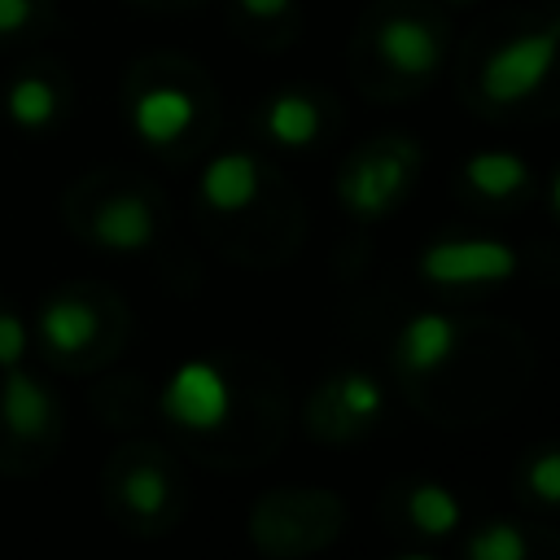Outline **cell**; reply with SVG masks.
Masks as SVG:
<instances>
[{"label":"cell","instance_id":"14","mask_svg":"<svg viewBox=\"0 0 560 560\" xmlns=\"http://www.w3.org/2000/svg\"><path fill=\"white\" fill-rule=\"evenodd\" d=\"M464 179H468V188H477L481 197H512V192H521L525 184H529V166L516 158V153H499V149H490V153H472L468 162H464Z\"/></svg>","mask_w":560,"mask_h":560},{"label":"cell","instance_id":"13","mask_svg":"<svg viewBox=\"0 0 560 560\" xmlns=\"http://www.w3.org/2000/svg\"><path fill=\"white\" fill-rule=\"evenodd\" d=\"M459 499L442 486V481H416L407 494V521L411 529H420L424 538H446L459 525Z\"/></svg>","mask_w":560,"mask_h":560},{"label":"cell","instance_id":"12","mask_svg":"<svg viewBox=\"0 0 560 560\" xmlns=\"http://www.w3.org/2000/svg\"><path fill=\"white\" fill-rule=\"evenodd\" d=\"M262 127L280 149H306L315 140V131H319V109H315V101L306 92H276L267 101Z\"/></svg>","mask_w":560,"mask_h":560},{"label":"cell","instance_id":"11","mask_svg":"<svg viewBox=\"0 0 560 560\" xmlns=\"http://www.w3.org/2000/svg\"><path fill=\"white\" fill-rule=\"evenodd\" d=\"M96 328H101L96 311H92L88 302L70 298V293H66V298L44 302V311H39V337H44L57 354L88 350V346L96 341Z\"/></svg>","mask_w":560,"mask_h":560},{"label":"cell","instance_id":"15","mask_svg":"<svg viewBox=\"0 0 560 560\" xmlns=\"http://www.w3.org/2000/svg\"><path fill=\"white\" fill-rule=\"evenodd\" d=\"M4 109H9V118H13L18 127H31V131H35V127L52 122V114H57V92H52L48 79L26 74V79H18V83L9 88Z\"/></svg>","mask_w":560,"mask_h":560},{"label":"cell","instance_id":"22","mask_svg":"<svg viewBox=\"0 0 560 560\" xmlns=\"http://www.w3.org/2000/svg\"><path fill=\"white\" fill-rule=\"evenodd\" d=\"M249 18H280V13H289V4L293 0H236Z\"/></svg>","mask_w":560,"mask_h":560},{"label":"cell","instance_id":"4","mask_svg":"<svg viewBox=\"0 0 560 560\" xmlns=\"http://www.w3.org/2000/svg\"><path fill=\"white\" fill-rule=\"evenodd\" d=\"M232 411V389H228V376L206 363V359H188L171 372V381L162 385V416L179 429H192V433H210L228 420Z\"/></svg>","mask_w":560,"mask_h":560},{"label":"cell","instance_id":"1","mask_svg":"<svg viewBox=\"0 0 560 560\" xmlns=\"http://www.w3.org/2000/svg\"><path fill=\"white\" fill-rule=\"evenodd\" d=\"M556 52H560V18L534 35H516V39L499 44L481 66V92L499 105L534 96L547 83Z\"/></svg>","mask_w":560,"mask_h":560},{"label":"cell","instance_id":"20","mask_svg":"<svg viewBox=\"0 0 560 560\" xmlns=\"http://www.w3.org/2000/svg\"><path fill=\"white\" fill-rule=\"evenodd\" d=\"M22 354H26V324L18 315L0 311V368L22 363Z\"/></svg>","mask_w":560,"mask_h":560},{"label":"cell","instance_id":"8","mask_svg":"<svg viewBox=\"0 0 560 560\" xmlns=\"http://www.w3.org/2000/svg\"><path fill=\"white\" fill-rule=\"evenodd\" d=\"M258 184H262V175H258V162L249 153H219L201 171V201L232 214L258 197Z\"/></svg>","mask_w":560,"mask_h":560},{"label":"cell","instance_id":"5","mask_svg":"<svg viewBox=\"0 0 560 560\" xmlns=\"http://www.w3.org/2000/svg\"><path fill=\"white\" fill-rule=\"evenodd\" d=\"M192 118H197V105L175 83H153L131 105V127H136V136L144 144H171V140H179L192 127Z\"/></svg>","mask_w":560,"mask_h":560},{"label":"cell","instance_id":"21","mask_svg":"<svg viewBox=\"0 0 560 560\" xmlns=\"http://www.w3.org/2000/svg\"><path fill=\"white\" fill-rule=\"evenodd\" d=\"M31 22V0H0V35H13Z\"/></svg>","mask_w":560,"mask_h":560},{"label":"cell","instance_id":"18","mask_svg":"<svg viewBox=\"0 0 560 560\" xmlns=\"http://www.w3.org/2000/svg\"><path fill=\"white\" fill-rule=\"evenodd\" d=\"M468 556L472 560H521L525 556V538L512 525L494 521V525H486L481 534L468 538Z\"/></svg>","mask_w":560,"mask_h":560},{"label":"cell","instance_id":"2","mask_svg":"<svg viewBox=\"0 0 560 560\" xmlns=\"http://www.w3.org/2000/svg\"><path fill=\"white\" fill-rule=\"evenodd\" d=\"M516 267V249L499 236H446L420 254V276L433 284H503Z\"/></svg>","mask_w":560,"mask_h":560},{"label":"cell","instance_id":"17","mask_svg":"<svg viewBox=\"0 0 560 560\" xmlns=\"http://www.w3.org/2000/svg\"><path fill=\"white\" fill-rule=\"evenodd\" d=\"M166 477H162V468H153V464H136L127 477H122V503L136 512V516H158L162 508H166Z\"/></svg>","mask_w":560,"mask_h":560},{"label":"cell","instance_id":"7","mask_svg":"<svg viewBox=\"0 0 560 560\" xmlns=\"http://www.w3.org/2000/svg\"><path fill=\"white\" fill-rule=\"evenodd\" d=\"M92 232L105 249L114 254H140L153 245V210L144 197L136 192H122V197H109L96 219H92Z\"/></svg>","mask_w":560,"mask_h":560},{"label":"cell","instance_id":"10","mask_svg":"<svg viewBox=\"0 0 560 560\" xmlns=\"http://www.w3.org/2000/svg\"><path fill=\"white\" fill-rule=\"evenodd\" d=\"M4 372H9V376H4V385H0V416H4L9 433H13V438H39V433L48 429V420H52V398H48V389H44L31 372H22L18 363L4 368Z\"/></svg>","mask_w":560,"mask_h":560},{"label":"cell","instance_id":"6","mask_svg":"<svg viewBox=\"0 0 560 560\" xmlns=\"http://www.w3.org/2000/svg\"><path fill=\"white\" fill-rule=\"evenodd\" d=\"M376 48H381V57H385L394 70H402V74H433V70L442 66V39L433 35L429 22L407 18V13H394V18L381 22Z\"/></svg>","mask_w":560,"mask_h":560},{"label":"cell","instance_id":"23","mask_svg":"<svg viewBox=\"0 0 560 560\" xmlns=\"http://www.w3.org/2000/svg\"><path fill=\"white\" fill-rule=\"evenodd\" d=\"M551 206H556V214H560V171H556V179H551Z\"/></svg>","mask_w":560,"mask_h":560},{"label":"cell","instance_id":"16","mask_svg":"<svg viewBox=\"0 0 560 560\" xmlns=\"http://www.w3.org/2000/svg\"><path fill=\"white\" fill-rule=\"evenodd\" d=\"M332 398H337V407H341V416H350V420H372L376 411H381V402H385V389L376 385V376L372 372H341L337 381H332Z\"/></svg>","mask_w":560,"mask_h":560},{"label":"cell","instance_id":"3","mask_svg":"<svg viewBox=\"0 0 560 560\" xmlns=\"http://www.w3.org/2000/svg\"><path fill=\"white\" fill-rule=\"evenodd\" d=\"M411 166H416V149H411L407 140L376 144V149L363 153L354 166H346V175H341V201H346L359 219H381V214H389L394 201L407 192Z\"/></svg>","mask_w":560,"mask_h":560},{"label":"cell","instance_id":"9","mask_svg":"<svg viewBox=\"0 0 560 560\" xmlns=\"http://www.w3.org/2000/svg\"><path fill=\"white\" fill-rule=\"evenodd\" d=\"M455 354V324L438 311H420L398 332V363L407 372H438Z\"/></svg>","mask_w":560,"mask_h":560},{"label":"cell","instance_id":"19","mask_svg":"<svg viewBox=\"0 0 560 560\" xmlns=\"http://www.w3.org/2000/svg\"><path fill=\"white\" fill-rule=\"evenodd\" d=\"M525 481H529V494H534V499L560 508V451H542V455H534Z\"/></svg>","mask_w":560,"mask_h":560}]
</instances>
